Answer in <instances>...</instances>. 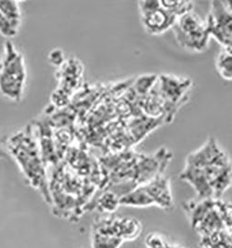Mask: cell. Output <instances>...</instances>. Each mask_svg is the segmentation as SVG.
Listing matches in <instances>:
<instances>
[{
  "instance_id": "cell-7",
  "label": "cell",
  "mask_w": 232,
  "mask_h": 248,
  "mask_svg": "<svg viewBox=\"0 0 232 248\" xmlns=\"http://www.w3.org/2000/svg\"><path fill=\"white\" fill-rule=\"evenodd\" d=\"M157 89L166 102L181 106L186 100L187 92L192 86L191 81L186 78H179L171 75L158 77Z\"/></svg>"
},
{
  "instance_id": "cell-14",
  "label": "cell",
  "mask_w": 232,
  "mask_h": 248,
  "mask_svg": "<svg viewBox=\"0 0 232 248\" xmlns=\"http://www.w3.org/2000/svg\"><path fill=\"white\" fill-rule=\"evenodd\" d=\"M123 240L117 237L110 236L99 233L94 238V248H118L122 245Z\"/></svg>"
},
{
  "instance_id": "cell-13",
  "label": "cell",
  "mask_w": 232,
  "mask_h": 248,
  "mask_svg": "<svg viewBox=\"0 0 232 248\" xmlns=\"http://www.w3.org/2000/svg\"><path fill=\"white\" fill-rule=\"evenodd\" d=\"M162 6L177 18L193 11V3L189 1H161Z\"/></svg>"
},
{
  "instance_id": "cell-1",
  "label": "cell",
  "mask_w": 232,
  "mask_h": 248,
  "mask_svg": "<svg viewBox=\"0 0 232 248\" xmlns=\"http://www.w3.org/2000/svg\"><path fill=\"white\" fill-rule=\"evenodd\" d=\"M5 148L9 156L19 166L30 186L40 192L46 203H52L46 166L33 123L6 138Z\"/></svg>"
},
{
  "instance_id": "cell-6",
  "label": "cell",
  "mask_w": 232,
  "mask_h": 248,
  "mask_svg": "<svg viewBox=\"0 0 232 248\" xmlns=\"http://www.w3.org/2000/svg\"><path fill=\"white\" fill-rule=\"evenodd\" d=\"M83 65L76 58L65 61L60 67V87L54 93V97H52L56 105L59 104L62 96V100L61 106L62 107L66 105L67 102H69L68 96H72L73 93L80 89L83 81Z\"/></svg>"
},
{
  "instance_id": "cell-12",
  "label": "cell",
  "mask_w": 232,
  "mask_h": 248,
  "mask_svg": "<svg viewBox=\"0 0 232 248\" xmlns=\"http://www.w3.org/2000/svg\"><path fill=\"white\" fill-rule=\"evenodd\" d=\"M97 205L102 212H114L118 206L121 205L120 197L115 193L108 191L100 195Z\"/></svg>"
},
{
  "instance_id": "cell-4",
  "label": "cell",
  "mask_w": 232,
  "mask_h": 248,
  "mask_svg": "<svg viewBox=\"0 0 232 248\" xmlns=\"http://www.w3.org/2000/svg\"><path fill=\"white\" fill-rule=\"evenodd\" d=\"M139 10L145 31L153 35L166 33L177 22V16L165 9L161 1H139Z\"/></svg>"
},
{
  "instance_id": "cell-17",
  "label": "cell",
  "mask_w": 232,
  "mask_h": 248,
  "mask_svg": "<svg viewBox=\"0 0 232 248\" xmlns=\"http://www.w3.org/2000/svg\"><path fill=\"white\" fill-rule=\"evenodd\" d=\"M228 50H230V51H232V47H231V48H229V49H228Z\"/></svg>"
},
{
  "instance_id": "cell-10",
  "label": "cell",
  "mask_w": 232,
  "mask_h": 248,
  "mask_svg": "<svg viewBox=\"0 0 232 248\" xmlns=\"http://www.w3.org/2000/svg\"><path fill=\"white\" fill-rule=\"evenodd\" d=\"M180 178L193 187L201 200L215 199L214 192L202 169L186 165L180 174Z\"/></svg>"
},
{
  "instance_id": "cell-16",
  "label": "cell",
  "mask_w": 232,
  "mask_h": 248,
  "mask_svg": "<svg viewBox=\"0 0 232 248\" xmlns=\"http://www.w3.org/2000/svg\"><path fill=\"white\" fill-rule=\"evenodd\" d=\"M226 9L232 13V1H222Z\"/></svg>"
},
{
  "instance_id": "cell-11",
  "label": "cell",
  "mask_w": 232,
  "mask_h": 248,
  "mask_svg": "<svg viewBox=\"0 0 232 248\" xmlns=\"http://www.w3.org/2000/svg\"><path fill=\"white\" fill-rule=\"evenodd\" d=\"M216 67L222 78L232 80V52L223 49L216 59Z\"/></svg>"
},
{
  "instance_id": "cell-3",
  "label": "cell",
  "mask_w": 232,
  "mask_h": 248,
  "mask_svg": "<svg viewBox=\"0 0 232 248\" xmlns=\"http://www.w3.org/2000/svg\"><path fill=\"white\" fill-rule=\"evenodd\" d=\"M172 29L177 43L188 51L200 53L208 47L211 34L207 23L193 11L178 17Z\"/></svg>"
},
{
  "instance_id": "cell-5",
  "label": "cell",
  "mask_w": 232,
  "mask_h": 248,
  "mask_svg": "<svg viewBox=\"0 0 232 248\" xmlns=\"http://www.w3.org/2000/svg\"><path fill=\"white\" fill-rule=\"evenodd\" d=\"M211 5L206 20L209 33L225 49H229L232 47V13L226 9L222 1H214Z\"/></svg>"
},
{
  "instance_id": "cell-8",
  "label": "cell",
  "mask_w": 232,
  "mask_h": 248,
  "mask_svg": "<svg viewBox=\"0 0 232 248\" xmlns=\"http://www.w3.org/2000/svg\"><path fill=\"white\" fill-rule=\"evenodd\" d=\"M22 24L21 2L0 1V34L6 40H11L18 34Z\"/></svg>"
},
{
  "instance_id": "cell-15",
  "label": "cell",
  "mask_w": 232,
  "mask_h": 248,
  "mask_svg": "<svg viewBox=\"0 0 232 248\" xmlns=\"http://www.w3.org/2000/svg\"><path fill=\"white\" fill-rule=\"evenodd\" d=\"M48 61L53 66L58 68L61 67L65 62V57L63 54V51L59 48H55V49L51 50L48 55Z\"/></svg>"
},
{
  "instance_id": "cell-9",
  "label": "cell",
  "mask_w": 232,
  "mask_h": 248,
  "mask_svg": "<svg viewBox=\"0 0 232 248\" xmlns=\"http://www.w3.org/2000/svg\"><path fill=\"white\" fill-rule=\"evenodd\" d=\"M145 191L154 201L155 206L168 210L174 205L170 181L166 176L160 175L142 185Z\"/></svg>"
},
{
  "instance_id": "cell-2",
  "label": "cell",
  "mask_w": 232,
  "mask_h": 248,
  "mask_svg": "<svg viewBox=\"0 0 232 248\" xmlns=\"http://www.w3.org/2000/svg\"><path fill=\"white\" fill-rule=\"evenodd\" d=\"M26 81L23 55L11 40H6L0 59V96L11 102H22Z\"/></svg>"
}]
</instances>
